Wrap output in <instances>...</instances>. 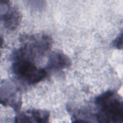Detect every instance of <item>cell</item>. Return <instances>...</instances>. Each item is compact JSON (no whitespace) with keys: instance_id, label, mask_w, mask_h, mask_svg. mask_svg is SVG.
Instances as JSON below:
<instances>
[{"instance_id":"cell-1","label":"cell","mask_w":123,"mask_h":123,"mask_svg":"<svg viewBox=\"0 0 123 123\" xmlns=\"http://www.w3.org/2000/svg\"><path fill=\"white\" fill-rule=\"evenodd\" d=\"M95 104L98 109L95 116L99 123H123V103L118 93L109 90L97 96Z\"/></svg>"},{"instance_id":"cell-2","label":"cell","mask_w":123,"mask_h":123,"mask_svg":"<svg viewBox=\"0 0 123 123\" xmlns=\"http://www.w3.org/2000/svg\"><path fill=\"white\" fill-rule=\"evenodd\" d=\"M19 40L21 47L13 52L12 59H24L33 62L44 56L50 49L52 42V38L46 34L22 35Z\"/></svg>"},{"instance_id":"cell-3","label":"cell","mask_w":123,"mask_h":123,"mask_svg":"<svg viewBox=\"0 0 123 123\" xmlns=\"http://www.w3.org/2000/svg\"><path fill=\"white\" fill-rule=\"evenodd\" d=\"M12 71L18 79L29 85L41 82L47 74L46 69L38 68L34 62L24 59L13 60Z\"/></svg>"},{"instance_id":"cell-4","label":"cell","mask_w":123,"mask_h":123,"mask_svg":"<svg viewBox=\"0 0 123 123\" xmlns=\"http://www.w3.org/2000/svg\"><path fill=\"white\" fill-rule=\"evenodd\" d=\"M1 104L10 106L16 112L19 111L22 105V98L19 89L15 84L9 81L3 80L0 86Z\"/></svg>"},{"instance_id":"cell-5","label":"cell","mask_w":123,"mask_h":123,"mask_svg":"<svg viewBox=\"0 0 123 123\" xmlns=\"http://www.w3.org/2000/svg\"><path fill=\"white\" fill-rule=\"evenodd\" d=\"M0 19L7 29L14 30L22 20V14L15 6L8 0H0Z\"/></svg>"},{"instance_id":"cell-6","label":"cell","mask_w":123,"mask_h":123,"mask_svg":"<svg viewBox=\"0 0 123 123\" xmlns=\"http://www.w3.org/2000/svg\"><path fill=\"white\" fill-rule=\"evenodd\" d=\"M49 112L43 110L30 109L19 113L14 118L16 123H47Z\"/></svg>"},{"instance_id":"cell-7","label":"cell","mask_w":123,"mask_h":123,"mask_svg":"<svg viewBox=\"0 0 123 123\" xmlns=\"http://www.w3.org/2000/svg\"><path fill=\"white\" fill-rule=\"evenodd\" d=\"M72 65L70 58L61 51H54L50 53L46 69L49 71H60L69 68Z\"/></svg>"},{"instance_id":"cell-8","label":"cell","mask_w":123,"mask_h":123,"mask_svg":"<svg viewBox=\"0 0 123 123\" xmlns=\"http://www.w3.org/2000/svg\"><path fill=\"white\" fill-rule=\"evenodd\" d=\"M112 46L118 49H122L123 45V34L122 32L120 33L118 36L115 38L112 42Z\"/></svg>"}]
</instances>
